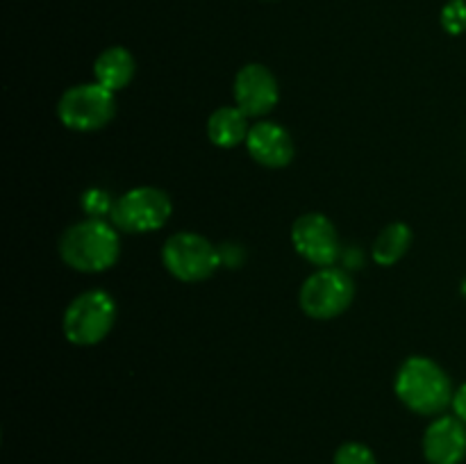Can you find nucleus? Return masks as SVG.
<instances>
[{
	"label": "nucleus",
	"instance_id": "nucleus-1",
	"mask_svg": "<svg viewBox=\"0 0 466 464\" xmlns=\"http://www.w3.org/2000/svg\"><path fill=\"white\" fill-rule=\"evenodd\" d=\"M396 396L417 414H441L453 405V382L449 373L431 358H410L396 373Z\"/></svg>",
	"mask_w": 466,
	"mask_h": 464
},
{
	"label": "nucleus",
	"instance_id": "nucleus-2",
	"mask_svg": "<svg viewBox=\"0 0 466 464\" xmlns=\"http://www.w3.org/2000/svg\"><path fill=\"white\" fill-rule=\"evenodd\" d=\"M59 255L76 271H107L118 262L121 239L118 232L103 218H86L64 230L59 239Z\"/></svg>",
	"mask_w": 466,
	"mask_h": 464
},
{
	"label": "nucleus",
	"instance_id": "nucleus-3",
	"mask_svg": "<svg viewBox=\"0 0 466 464\" xmlns=\"http://www.w3.org/2000/svg\"><path fill=\"white\" fill-rule=\"evenodd\" d=\"M116 321V303L109 294L91 289L68 303L64 312V335L76 346H94L109 335Z\"/></svg>",
	"mask_w": 466,
	"mask_h": 464
},
{
	"label": "nucleus",
	"instance_id": "nucleus-4",
	"mask_svg": "<svg viewBox=\"0 0 466 464\" xmlns=\"http://www.w3.org/2000/svg\"><path fill=\"white\" fill-rule=\"evenodd\" d=\"M116 112L114 91L100 82L76 85L64 91L57 103V116L68 130L94 132L107 126Z\"/></svg>",
	"mask_w": 466,
	"mask_h": 464
},
{
	"label": "nucleus",
	"instance_id": "nucleus-5",
	"mask_svg": "<svg viewBox=\"0 0 466 464\" xmlns=\"http://www.w3.org/2000/svg\"><path fill=\"white\" fill-rule=\"evenodd\" d=\"M164 267L182 282L208 280L221 264V255L214 244L196 232H177L168 237L162 248Z\"/></svg>",
	"mask_w": 466,
	"mask_h": 464
},
{
	"label": "nucleus",
	"instance_id": "nucleus-6",
	"mask_svg": "<svg viewBox=\"0 0 466 464\" xmlns=\"http://www.w3.org/2000/svg\"><path fill=\"white\" fill-rule=\"evenodd\" d=\"M355 296V285L350 276L339 268H319L300 287V308L308 317L326 321L339 317L350 308Z\"/></svg>",
	"mask_w": 466,
	"mask_h": 464
},
{
	"label": "nucleus",
	"instance_id": "nucleus-7",
	"mask_svg": "<svg viewBox=\"0 0 466 464\" xmlns=\"http://www.w3.org/2000/svg\"><path fill=\"white\" fill-rule=\"evenodd\" d=\"M173 212L171 198L157 187H135L116 200L112 221L126 232H153L168 221Z\"/></svg>",
	"mask_w": 466,
	"mask_h": 464
},
{
	"label": "nucleus",
	"instance_id": "nucleus-8",
	"mask_svg": "<svg viewBox=\"0 0 466 464\" xmlns=\"http://www.w3.org/2000/svg\"><path fill=\"white\" fill-rule=\"evenodd\" d=\"M291 241H294V248L308 262L321 268L332 267L341 255L335 223L319 212H309L296 218L294 227H291Z\"/></svg>",
	"mask_w": 466,
	"mask_h": 464
},
{
	"label": "nucleus",
	"instance_id": "nucleus-9",
	"mask_svg": "<svg viewBox=\"0 0 466 464\" xmlns=\"http://www.w3.org/2000/svg\"><path fill=\"white\" fill-rule=\"evenodd\" d=\"M280 98L278 80L264 64H246L235 77L237 107L246 116H264Z\"/></svg>",
	"mask_w": 466,
	"mask_h": 464
},
{
	"label": "nucleus",
	"instance_id": "nucleus-10",
	"mask_svg": "<svg viewBox=\"0 0 466 464\" xmlns=\"http://www.w3.org/2000/svg\"><path fill=\"white\" fill-rule=\"evenodd\" d=\"M423 455L431 464H460L466 458V423L440 417L423 435Z\"/></svg>",
	"mask_w": 466,
	"mask_h": 464
},
{
	"label": "nucleus",
	"instance_id": "nucleus-11",
	"mask_svg": "<svg viewBox=\"0 0 466 464\" xmlns=\"http://www.w3.org/2000/svg\"><path fill=\"white\" fill-rule=\"evenodd\" d=\"M246 146H248L250 157L268 168H282L294 159V141H291V135L285 127L271 121L255 123L250 127Z\"/></svg>",
	"mask_w": 466,
	"mask_h": 464
},
{
	"label": "nucleus",
	"instance_id": "nucleus-12",
	"mask_svg": "<svg viewBox=\"0 0 466 464\" xmlns=\"http://www.w3.org/2000/svg\"><path fill=\"white\" fill-rule=\"evenodd\" d=\"M135 57L123 45H112V48L103 50L94 64L96 82L107 86L109 91H118L130 85L132 77H135Z\"/></svg>",
	"mask_w": 466,
	"mask_h": 464
},
{
	"label": "nucleus",
	"instance_id": "nucleus-13",
	"mask_svg": "<svg viewBox=\"0 0 466 464\" xmlns=\"http://www.w3.org/2000/svg\"><path fill=\"white\" fill-rule=\"evenodd\" d=\"M248 116L239 107H218L208 121V136L218 148H235L248 139Z\"/></svg>",
	"mask_w": 466,
	"mask_h": 464
},
{
	"label": "nucleus",
	"instance_id": "nucleus-14",
	"mask_svg": "<svg viewBox=\"0 0 466 464\" xmlns=\"http://www.w3.org/2000/svg\"><path fill=\"white\" fill-rule=\"evenodd\" d=\"M412 246V230L405 223H391L373 241V259L382 267H391L399 262Z\"/></svg>",
	"mask_w": 466,
	"mask_h": 464
},
{
	"label": "nucleus",
	"instance_id": "nucleus-15",
	"mask_svg": "<svg viewBox=\"0 0 466 464\" xmlns=\"http://www.w3.org/2000/svg\"><path fill=\"white\" fill-rule=\"evenodd\" d=\"M114 205H116V200H112L109 191L100 189V187L86 189L82 196V209H85V214H89V218L107 217V214H112Z\"/></svg>",
	"mask_w": 466,
	"mask_h": 464
},
{
	"label": "nucleus",
	"instance_id": "nucleus-16",
	"mask_svg": "<svg viewBox=\"0 0 466 464\" xmlns=\"http://www.w3.org/2000/svg\"><path fill=\"white\" fill-rule=\"evenodd\" d=\"M335 464H378V459L369 446L360 441H346L337 449Z\"/></svg>",
	"mask_w": 466,
	"mask_h": 464
},
{
	"label": "nucleus",
	"instance_id": "nucleus-17",
	"mask_svg": "<svg viewBox=\"0 0 466 464\" xmlns=\"http://www.w3.org/2000/svg\"><path fill=\"white\" fill-rule=\"evenodd\" d=\"M441 27L449 35H462L466 30V0H449L441 9Z\"/></svg>",
	"mask_w": 466,
	"mask_h": 464
},
{
	"label": "nucleus",
	"instance_id": "nucleus-18",
	"mask_svg": "<svg viewBox=\"0 0 466 464\" xmlns=\"http://www.w3.org/2000/svg\"><path fill=\"white\" fill-rule=\"evenodd\" d=\"M453 409H455V417H458L460 421L466 423V382L462 387H460L458 391H455Z\"/></svg>",
	"mask_w": 466,
	"mask_h": 464
}]
</instances>
